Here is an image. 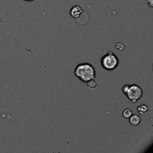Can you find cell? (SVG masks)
I'll use <instances>...</instances> for the list:
<instances>
[{"label": "cell", "mask_w": 153, "mask_h": 153, "mask_svg": "<svg viewBox=\"0 0 153 153\" xmlns=\"http://www.w3.org/2000/svg\"><path fill=\"white\" fill-rule=\"evenodd\" d=\"M74 75L83 82H87L91 79L96 78V71L92 65L89 63H82L76 65Z\"/></svg>", "instance_id": "cell-1"}, {"label": "cell", "mask_w": 153, "mask_h": 153, "mask_svg": "<svg viewBox=\"0 0 153 153\" xmlns=\"http://www.w3.org/2000/svg\"><path fill=\"white\" fill-rule=\"evenodd\" d=\"M118 64H119V59L117 56L112 51L108 52L101 58V65L104 69L108 71L115 70L118 66Z\"/></svg>", "instance_id": "cell-2"}, {"label": "cell", "mask_w": 153, "mask_h": 153, "mask_svg": "<svg viewBox=\"0 0 153 153\" xmlns=\"http://www.w3.org/2000/svg\"><path fill=\"white\" fill-rule=\"evenodd\" d=\"M126 95L129 100H131L133 103H136L143 97V90L139 85H130L127 91L126 92Z\"/></svg>", "instance_id": "cell-3"}, {"label": "cell", "mask_w": 153, "mask_h": 153, "mask_svg": "<svg viewBox=\"0 0 153 153\" xmlns=\"http://www.w3.org/2000/svg\"><path fill=\"white\" fill-rule=\"evenodd\" d=\"M89 20H90L89 14H88L87 13L83 12V11H82V13H81L77 18H75L76 22H77V23H79V24H81V25H84V24H86V23L89 22Z\"/></svg>", "instance_id": "cell-4"}, {"label": "cell", "mask_w": 153, "mask_h": 153, "mask_svg": "<svg viewBox=\"0 0 153 153\" xmlns=\"http://www.w3.org/2000/svg\"><path fill=\"white\" fill-rule=\"evenodd\" d=\"M82 13V8L80 5H74L70 9V15L73 18H77Z\"/></svg>", "instance_id": "cell-5"}, {"label": "cell", "mask_w": 153, "mask_h": 153, "mask_svg": "<svg viewBox=\"0 0 153 153\" xmlns=\"http://www.w3.org/2000/svg\"><path fill=\"white\" fill-rule=\"evenodd\" d=\"M129 121H130V124L133 125L134 126H139L141 123V117L137 114H132V116L129 117Z\"/></svg>", "instance_id": "cell-6"}, {"label": "cell", "mask_w": 153, "mask_h": 153, "mask_svg": "<svg viewBox=\"0 0 153 153\" xmlns=\"http://www.w3.org/2000/svg\"><path fill=\"white\" fill-rule=\"evenodd\" d=\"M137 111H138L139 114H141V115H143V116H146V115L149 114L150 109H149L148 106L143 104V105H140V106L137 108Z\"/></svg>", "instance_id": "cell-7"}, {"label": "cell", "mask_w": 153, "mask_h": 153, "mask_svg": "<svg viewBox=\"0 0 153 153\" xmlns=\"http://www.w3.org/2000/svg\"><path fill=\"white\" fill-rule=\"evenodd\" d=\"M86 83H87V87H88L89 89H91V90L96 89V88L98 87V82H97V81L95 80V78L90 80V81L87 82Z\"/></svg>", "instance_id": "cell-8"}, {"label": "cell", "mask_w": 153, "mask_h": 153, "mask_svg": "<svg viewBox=\"0 0 153 153\" xmlns=\"http://www.w3.org/2000/svg\"><path fill=\"white\" fill-rule=\"evenodd\" d=\"M132 114H133V111H132L130 108H126V109H125L124 112H123V117H124L125 118H129V117L132 116Z\"/></svg>", "instance_id": "cell-9"}, {"label": "cell", "mask_w": 153, "mask_h": 153, "mask_svg": "<svg viewBox=\"0 0 153 153\" xmlns=\"http://www.w3.org/2000/svg\"><path fill=\"white\" fill-rule=\"evenodd\" d=\"M116 48H117V50H119V51H123V50L125 49V45H124L122 42H117V43L116 44Z\"/></svg>", "instance_id": "cell-10"}, {"label": "cell", "mask_w": 153, "mask_h": 153, "mask_svg": "<svg viewBox=\"0 0 153 153\" xmlns=\"http://www.w3.org/2000/svg\"><path fill=\"white\" fill-rule=\"evenodd\" d=\"M129 86H130V85H128V84H126V85H124V86H123V92H124L125 94H126V92L127 91V90H128Z\"/></svg>", "instance_id": "cell-11"}, {"label": "cell", "mask_w": 153, "mask_h": 153, "mask_svg": "<svg viewBox=\"0 0 153 153\" xmlns=\"http://www.w3.org/2000/svg\"><path fill=\"white\" fill-rule=\"evenodd\" d=\"M153 0H149V5L151 6V7H153Z\"/></svg>", "instance_id": "cell-12"}, {"label": "cell", "mask_w": 153, "mask_h": 153, "mask_svg": "<svg viewBox=\"0 0 153 153\" xmlns=\"http://www.w3.org/2000/svg\"><path fill=\"white\" fill-rule=\"evenodd\" d=\"M23 1H26V2H33L34 0H23Z\"/></svg>", "instance_id": "cell-13"}]
</instances>
